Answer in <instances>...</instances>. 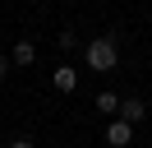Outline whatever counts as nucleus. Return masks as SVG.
<instances>
[{"label":"nucleus","instance_id":"1","mask_svg":"<svg viewBox=\"0 0 152 148\" xmlns=\"http://www.w3.org/2000/svg\"><path fill=\"white\" fill-rule=\"evenodd\" d=\"M83 65L92 74H111L115 65H120V37H111V33H106V37H92V42L83 46Z\"/></svg>","mask_w":152,"mask_h":148},{"label":"nucleus","instance_id":"2","mask_svg":"<svg viewBox=\"0 0 152 148\" xmlns=\"http://www.w3.org/2000/svg\"><path fill=\"white\" fill-rule=\"evenodd\" d=\"M106 144H111V148H129V144H134V125L115 116L111 125H106Z\"/></svg>","mask_w":152,"mask_h":148},{"label":"nucleus","instance_id":"3","mask_svg":"<svg viewBox=\"0 0 152 148\" xmlns=\"http://www.w3.org/2000/svg\"><path fill=\"white\" fill-rule=\"evenodd\" d=\"M51 83H56V92H74L78 88V70L74 65H60V70L51 74Z\"/></svg>","mask_w":152,"mask_h":148},{"label":"nucleus","instance_id":"4","mask_svg":"<svg viewBox=\"0 0 152 148\" xmlns=\"http://www.w3.org/2000/svg\"><path fill=\"white\" fill-rule=\"evenodd\" d=\"M10 60H14V65H23V70H28V65L37 60V42H28V37H23V42H14V51H10Z\"/></svg>","mask_w":152,"mask_h":148},{"label":"nucleus","instance_id":"5","mask_svg":"<svg viewBox=\"0 0 152 148\" xmlns=\"http://www.w3.org/2000/svg\"><path fill=\"white\" fill-rule=\"evenodd\" d=\"M143 116H148V107H143V97H124V102H120V120H129V125H138Z\"/></svg>","mask_w":152,"mask_h":148},{"label":"nucleus","instance_id":"6","mask_svg":"<svg viewBox=\"0 0 152 148\" xmlns=\"http://www.w3.org/2000/svg\"><path fill=\"white\" fill-rule=\"evenodd\" d=\"M97 111H111V116H120V97H115L111 88H106V92H97Z\"/></svg>","mask_w":152,"mask_h":148},{"label":"nucleus","instance_id":"7","mask_svg":"<svg viewBox=\"0 0 152 148\" xmlns=\"http://www.w3.org/2000/svg\"><path fill=\"white\" fill-rule=\"evenodd\" d=\"M56 46H60V51H78V37H74V33H60Z\"/></svg>","mask_w":152,"mask_h":148},{"label":"nucleus","instance_id":"8","mask_svg":"<svg viewBox=\"0 0 152 148\" xmlns=\"http://www.w3.org/2000/svg\"><path fill=\"white\" fill-rule=\"evenodd\" d=\"M5 74H10V56L0 51V83H5Z\"/></svg>","mask_w":152,"mask_h":148},{"label":"nucleus","instance_id":"9","mask_svg":"<svg viewBox=\"0 0 152 148\" xmlns=\"http://www.w3.org/2000/svg\"><path fill=\"white\" fill-rule=\"evenodd\" d=\"M10 148H37V144H32V139H14Z\"/></svg>","mask_w":152,"mask_h":148}]
</instances>
